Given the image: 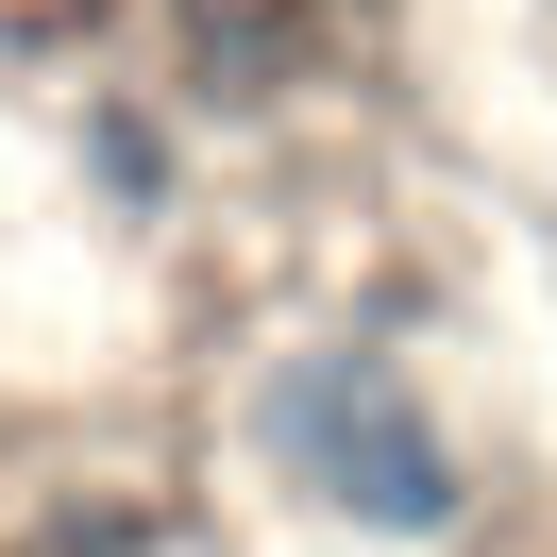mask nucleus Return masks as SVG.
I'll return each mask as SVG.
<instances>
[{
    "label": "nucleus",
    "instance_id": "nucleus-1",
    "mask_svg": "<svg viewBox=\"0 0 557 557\" xmlns=\"http://www.w3.org/2000/svg\"><path fill=\"white\" fill-rule=\"evenodd\" d=\"M253 440H271L287 490H321L338 523H388V541H440L456 523V440L422 422V388L388 372V355L321 338L271 372V406H253Z\"/></svg>",
    "mask_w": 557,
    "mask_h": 557
}]
</instances>
